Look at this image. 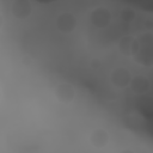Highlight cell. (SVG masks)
I'll return each mask as SVG.
<instances>
[{
    "mask_svg": "<svg viewBox=\"0 0 153 153\" xmlns=\"http://www.w3.org/2000/svg\"><path fill=\"white\" fill-rule=\"evenodd\" d=\"M130 56L142 66H152V33L149 31L134 37Z\"/></svg>",
    "mask_w": 153,
    "mask_h": 153,
    "instance_id": "6da1fadb",
    "label": "cell"
},
{
    "mask_svg": "<svg viewBox=\"0 0 153 153\" xmlns=\"http://www.w3.org/2000/svg\"><path fill=\"white\" fill-rule=\"evenodd\" d=\"M90 19H91V23L96 27L104 29V27L109 26V24L111 22V13L105 7H97L91 12Z\"/></svg>",
    "mask_w": 153,
    "mask_h": 153,
    "instance_id": "7a4b0ae2",
    "label": "cell"
},
{
    "mask_svg": "<svg viewBox=\"0 0 153 153\" xmlns=\"http://www.w3.org/2000/svg\"><path fill=\"white\" fill-rule=\"evenodd\" d=\"M55 25H56V29L60 32L69 33V32L74 31V29L76 26V19L72 13L63 12V13H61V14H59L56 17Z\"/></svg>",
    "mask_w": 153,
    "mask_h": 153,
    "instance_id": "3957f363",
    "label": "cell"
},
{
    "mask_svg": "<svg viewBox=\"0 0 153 153\" xmlns=\"http://www.w3.org/2000/svg\"><path fill=\"white\" fill-rule=\"evenodd\" d=\"M110 80L112 85L117 88H124L129 86V82L131 80L130 72L124 67H117L115 68L110 74Z\"/></svg>",
    "mask_w": 153,
    "mask_h": 153,
    "instance_id": "277c9868",
    "label": "cell"
},
{
    "mask_svg": "<svg viewBox=\"0 0 153 153\" xmlns=\"http://www.w3.org/2000/svg\"><path fill=\"white\" fill-rule=\"evenodd\" d=\"M74 96H75V90L71 84L62 82L55 87V97L59 102L63 104H69L74 99Z\"/></svg>",
    "mask_w": 153,
    "mask_h": 153,
    "instance_id": "5b68a950",
    "label": "cell"
},
{
    "mask_svg": "<svg viewBox=\"0 0 153 153\" xmlns=\"http://www.w3.org/2000/svg\"><path fill=\"white\" fill-rule=\"evenodd\" d=\"M12 14L17 19H25L31 14V5L29 0H16L12 4Z\"/></svg>",
    "mask_w": 153,
    "mask_h": 153,
    "instance_id": "8992f818",
    "label": "cell"
},
{
    "mask_svg": "<svg viewBox=\"0 0 153 153\" xmlns=\"http://www.w3.org/2000/svg\"><path fill=\"white\" fill-rule=\"evenodd\" d=\"M90 142L96 148H102V147L106 146L108 142H109V134H108V131L105 129H103V128H97L96 130H93L91 133Z\"/></svg>",
    "mask_w": 153,
    "mask_h": 153,
    "instance_id": "52a82bcc",
    "label": "cell"
},
{
    "mask_svg": "<svg viewBox=\"0 0 153 153\" xmlns=\"http://www.w3.org/2000/svg\"><path fill=\"white\" fill-rule=\"evenodd\" d=\"M129 86L131 87V90H133L135 93L143 94V93H146V92L149 90L151 82H149V80H148L147 78L141 76V75H137V76L131 78V80H130V82H129Z\"/></svg>",
    "mask_w": 153,
    "mask_h": 153,
    "instance_id": "ba28073f",
    "label": "cell"
},
{
    "mask_svg": "<svg viewBox=\"0 0 153 153\" xmlns=\"http://www.w3.org/2000/svg\"><path fill=\"white\" fill-rule=\"evenodd\" d=\"M133 39H134V37H130V36L123 37L121 39V42H120V50L122 51V54H124L127 56H130L131 47H133Z\"/></svg>",
    "mask_w": 153,
    "mask_h": 153,
    "instance_id": "9c48e42d",
    "label": "cell"
},
{
    "mask_svg": "<svg viewBox=\"0 0 153 153\" xmlns=\"http://www.w3.org/2000/svg\"><path fill=\"white\" fill-rule=\"evenodd\" d=\"M2 25H4V17H2V14L0 13V30H1Z\"/></svg>",
    "mask_w": 153,
    "mask_h": 153,
    "instance_id": "30bf717a",
    "label": "cell"
},
{
    "mask_svg": "<svg viewBox=\"0 0 153 153\" xmlns=\"http://www.w3.org/2000/svg\"><path fill=\"white\" fill-rule=\"evenodd\" d=\"M0 98H1V90H0Z\"/></svg>",
    "mask_w": 153,
    "mask_h": 153,
    "instance_id": "8fae6325",
    "label": "cell"
}]
</instances>
